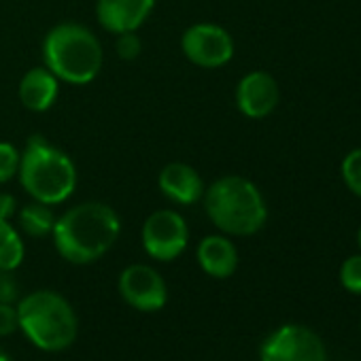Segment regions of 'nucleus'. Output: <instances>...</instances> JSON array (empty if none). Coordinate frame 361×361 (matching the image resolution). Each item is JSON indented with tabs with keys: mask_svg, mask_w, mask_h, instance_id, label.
Here are the masks:
<instances>
[{
	"mask_svg": "<svg viewBox=\"0 0 361 361\" xmlns=\"http://www.w3.org/2000/svg\"><path fill=\"white\" fill-rule=\"evenodd\" d=\"M121 234L119 213L104 202H81L64 211L54 226V247L62 259L87 266L104 257Z\"/></svg>",
	"mask_w": 361,
	"mask_h": 361,
	"instance_id": "1",
	"label": "nucleus"
},
{
	"mask_svg": "<svg viewBox=\"0 0 361 361\" xmlns=\"http://www.w3.org/2000/svg\"><path fill=\"white\" fill-rule=\"evenodd\" d=\"M18 178L32 200L58 207L75 194L79 174L66 151L51 145L45 136L35 134L20 153Z\"/></svg>",
	"mask_w": 361,
	"mask_h": 361,
	"instance_id": "2",
	"label": "nucleus"
},
{
	"mask_svg": "<svg viewBox=\"0 0 361 361\" xmlns=\"http://www.w3.org/2000/svg\"><path fill=\"white\" fill-rule=\"evenodd\" d=\"M204 213L226 236H253L268 221V207L253 180L226 174L204 190Z\"/></svg>",
	"mask_w": 361,
	"mask_h": 361,
	"instance_id": "3",
	"label": "nucleus"
},
{
	"mask_svg": "<svg viewBox=\"0 0 361 361\" xmlns=\"http://www.w3.org/2000/svg\"><path fill=\"white\" fill-rule=\"evenodd\" d=\"M43 66H47L60 83L87 85L104 66V49L87 26L62 22L43 39Z\"/></svg>",
	"mask_w": 361,
	"mask_h": 361,
	"instance_id": "4",
	"label": "nucleus"
},
{
	"mask_svg": "<svg viewBox=\"0 0 361 361\" xmlns=\"http://www.w3.org/2000/svg\"><path fill=\"white\" fill-rule=\"evenodd\" d=\"M20 329L41 350L60 353L68 348L79 334V321L71 302L51 289H39L24 295L18 304Z\"/></svg>",
	"mask_w": 361,
	"mask_h": 361,
	"instance_id": "5",
	"label": "nucleus"
},
{
	"mask_svg": "<svg viewBox=\"0 0 361 361\" xmlns=\"http://www.w3.org/2000/svg\"><path fill=\"white\" fill-rule=\"evenodd\" d=\"M140 238L142 249L151 259L174 262L185 253L190 245V226L180 213L172 209H159L145 219Z\"/></svg>",
	"mask_w": 361,
	"mask_h": 361,
	"instance_id": "6",
	"label": "nucleus"
},
{
	"mask_svg": "<svg viewBox=\"0 0 361 361\" xmlns=\"http://www.w3.org/2000/svg\"><path fill=\"white\" fill-rule=\"evenodd\" d=\"M234 39L232 35L211 22H198L192 24L183 37H180V51L183 56L200 68L215 71L226 66L234 58Z\"/></svg>",
	"mask_w": 361,
	"mask_h": 361,
	"instance_id": "7",
	"label": "nucleus"
},
{
	"mask_svg": "<svg viewBox=\"0 0 361 361\" xmlns=\"http://www.w3.org/2000/svg\"><path fill=\"white\" fill-rule=\"evenodd\" d=\"M262 361H327L323 340L304 325H283L259 350Z\"/></svg>",
	"mask_w": 361,
	"mask_h": 361,
	"instance_id": "8",
	"label": "nucleus"
},
{
	"mask_svg": "<svg viewBox=\"0 0 361 361\" xmlns=\"http://www.w3.org/2000/svg\"><path fill=\"white\" fill-rule=\"evenodd\" d=\"M117 287L126 304L140 312L161 310L168 302V287L164 276L147 264H130L119 274Z\"/></svg>",
	"mask_w": 361,
	"mask_h": 361,
	"instance_id": "9",
	"label": "nucleus"
},
{
	"mask_svg": "<svg viewBox=\"0 0 361 361\" xmlns=\"http://www.w3.org/2000/svg\"><path fill=\"white\" fill-rule=\"evenodd\" d=\"M279 100V83L266 71H251L236 85V106L249 119L268 117L276 109Z\"/></svg>",
	"mask_w": 361,
	"mask_h": 361,
	"instance_id": "10",
	"label": "nucleus"
},
{
	"mask_svg": "<svg viewBox=\"0 0 361 361\" xmlns=\"http://www.w3.org/2000/svg\"><path fill=\"white\" fill-rule=\"evenodd\" d=\"M157 188L170 202L178 207L202 202L207 190L202 174L185 161L166 164L157 174Z\"/></svg>",
	"mask_w": 361,
	"mask_h": 361,
	"instance_id": "11",
	"label": "nucleus"
},
{
	"mask_svg": "<svg viewBox=\"0 0 361 361\" xmlns=\"http://www.w3.org/2000/svg\"><path fill=\"white\" fill-rule=\"evenodd\" d=\"M155 9V0H96V20L109 35L136 32Z\"/></svg>",
	"mask_w": 361,
	"mask_h": 361,
	"instance_id": "12",
	"label": "nucleus"
},
{
	"mask_svg": "<svg viewBox=\"0 0 361 361\" xmlns=\"http://www.w3.org/2000/svg\"><path fill=\"white\" fill-rule=\"evenodd\" d=\"M20 102L32 113L49 111L60 96V79L47 66H35L24 73L18 87Z\"/></svg>",
	"mask_w": 361,
	"mask_h": 361,
	"instance_id": "13",
	"label": "nucleus"
},
{
	"mask_svg": "<svg viewBox=\"0 0 361 361\" xmlns=\"http://www.w3.org/2000/svg\"><path fill=\"white\" fill-rule=\"evenodd\" d=\"M196 259L209 276L230 279L238 268V249L226 234H211L200 240Z\"/></svg>",
	"mask_w": 361,
	"mask_h": 361,
	"instance_id": "14",
	"label": "nucleus"
},
{
	"mask_svg": "<svg viewBox=\"0 0 361 361\" xmlns=\"http://www.w3.org/2000/svg\"><path fill=\"white\" fill-rule=\"evenodd\" d=\"M18 221H20V230L30 236V238H47L54 232L56 219L58 215L54 213V207L43 204V202H28L18 211Z\"/></svg>",
	"mask_w": 361,
	"mask_h": 361,
	"instance_id": "15",
	"label": "nucleus"
},
{
	"mask_svg": "<svg viewBox=\"0 0 361 361\" xmlns=\"http://www.w3.org/2000/svg\"><path fill=\"white\" fill-rule=\"evenodd\" d=\"M26 257V247L20 230L7 221L0 219V270L16 272Z\"/></svg>",
	"mask_w": 361,
	"mask_h": 361,
	"instance_id": "16",
	"label": "nucleus"
},
{
	"mask_svg": "<svg viewBox=\"0 0 361 361\" xmlns=\"http://www.w3.org/2000/svg\"><path fill=\"white\" fill-rule=\"evenodd\" d=\"M340 172H342L344 185L350 190V194L361 198V147L353 149L344 155Z\"/></svg>",
	"mask_w": 361,
	"mask_h": 361,
	"instance_id": "17",
	"label": "nucleus"
},
{
	"mask_svg": "<svg viewBox=\"0 0 361 361\" xmlns=\"http://www.w3.org/2000/svg\"><path fill=\"white\" fill-rule=\"evenodd\" d=\"M20 149L13 142L0 140V185L9 183L20 170Z\"/></svg>",
	"mask_w": 361,
	"mask_h": 361,
	"instance_id": "18",
	"label": "nucleus"
},
{
	"mask_svg": "<svg viewBox=\"0 0 361 361\" xmlns=\"http://www.w3.org/2000/svg\"><path fill=\"white\" fill-rule=\"evenodd\" d=\"M340 283L346 291L361 295V255H353L342 264Z\"/></svg>",
	"mask_w": 361,
	"mask_h": 361,
	"instance_id": "19",
	"label": "nucleus"
},
{
	"mask_svg": "<svg viewBox=\"0 0 361 361\" xmlns=\"http://www.w3.org/2000/svg\"><path fill=\"white\" fill-rule=\"evenodd\" d=\"M115 51L121 60L132 62V60H138V56L142 54V43L136 32H123V35H117L115 39Z\"/></svg>",
	"mask_w": 361,
	"mask_h": 361,
	"instance_id": "20",
	"label": "nucleus"
},
{
	"mask_svg": "<svg viewBox=\"0 0 361 361\" xmlns=\"http://www.w3.org/2000/svg\"><path fill=\"white\" fill-rule=\"evenodd\" d=\"M20 329V314L16 304H0V338L11 336Z\"/></svg>",
	"mask_w": 361,
	"mask_h": 361,
	"instance_id": "21",
	"label": "nucleus"
},
{
	"mask_svg": "<svg viewBox=\"0 0 361 361\" xmlns=\"http://www.w3.org/2000/svg\"><path fill=\"white\" fill-rule=\"evenodd\" d=\"M20 295L18 281L13 279V272L0 270V304H13Z\"/></svg>",
	"mask_w": 361,
	"mask_h": 361,
	"instance_id": "22",
	"label": "nucleus"
},
{
	"mask_svg": "<svg viewBox=\"0 0 361 361\" xmlns=\"http://www.w3.org/2000/svg\"><path fill=\"white\" fill-rule=\"evenodd\" d=\"M18 215V200L9 192H0V219L11 221Z\"/></svg>",
	"mask_w": 361,
	"mask_h": 361,
	"instance_id": "23",
	"label": "nucleus"
},
{
	"mask_svg": "<svg viewBox=\"0 0 361 361\" xmlns=\"http://www.w3.org/2000/svg\"><path fill=\"white\" fill-rule=\"evenodd\" d=\"M0 361H16V359H13L11 355H7L3 348H0Z\"/></svg>",
	"mask_w": 361,
	"mask_h": 361,
	"instance_id": "24",
	"label": "nucleus"
},
{
	"mask_svg": "<svg viewBox=\"0 0 361 361\" xmlns=\"http://www.w3.org/2000/svg\"><path fill=\"white\" fill-rule=\"evenodd\" d=\"M357 240H359V247H361V228H359V234H357Z\"/></svg>",
	"mask_w": 361,
	"mask_h": 361,
	"instance_id": "25",
	"label": "nucleus"
}]
</instances>
